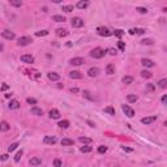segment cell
<instances>
[{"mask_svg":"<svg viewBox=\"0 0 167 167\" xmlns=\"http://www.w3.org/2000/svg\"><path fill=\"white\" fill-rule=\"evenodd\" d=\"M105 55H106V51H105L103 48H101V47H97V48H94V50L90 52V56L94 57V59H102Z\"/></svg>","mask_w":167,"mask_h":167,"instance_id":"1","label":"cell"},{"mask_svg":"<svg viewBox=\"0 0 167 167\" xmlns=\"http://www.w3.org/2000/svg\"><path fill=\"white\" fill-rule=\"evenodd\" d=\"M71 25H72V27H82L84 26V20L80 18V17H73L71 20Z\"/></svg>","mask_w":167,"mask_h":167,"instance_id":"2","label":"cell"},{"mask_svg":"<svg viewBox=\"0 0 167 167\" xmlns=\"http://www.w3.org/2000/svg\"><path fill=\"white\" fill-rule=\"evenodd\" d=\"M97 33H98V35H101V37H110V35L112 34L107 27H103V26H99V27L97 29Z\"/></svg>","mask_w":167,"mask_h":167,"instance_id":"3","label":"cell"},{"mask_svg":"<svg viewBox=\"0 0 167 167\" xmlns=\"http://www.w3.org/2000/svg\"><path fill=\"white\" fill-rule=\"evenodd\" d=\"M31 42H33V41H31L30 37H20L18 41H17V44H18V46H27V44H30Z\"/></svg>","mask_w":167,"mask_h":167,"instance_id":"4","label":"cell"},{"mask_svg":"<svg viewBox=\"0 0 167 167\" xmlns=\"http://www.w3.org/2000/svg\"><path fill=\"white\" fill-rule=\"evenodd\" d=\"M122 108H123L124 114H125L128 118H133V116H135V110H133L132 107H129L128 105H123V106H122Z\"/></svg>","mask_w":167,"mask_h":167,"instance_id":"5","label":"cell"},{"mask_svg":"<svg viewBox=\"0 0 167 167\" xmlns=\"http://www.w3.org/2000/svg\"><path fill=\"white\" fill-rule=\"evenodd\" d=\"M1 37L3 38H5V39H9V41H12V39H14V33L13 31H9V30H4V31H1Z\"/></svg>","mask_w":167,"mask_h":167,"instance_id":"6","label":"cell"},{"mask_svg":"<svg viewBox=\"0 0 167 167\" xmlns=\"http://www.w3.org/2000/svg\"><path fill=\"white\" fill-rule=\"evenodd\" d=\"M156 120H157V116H146V118H142V119H141V123L149 125V124L154 123Z\"/></svg>","mask_w":167,"mask_h":167,"instance_id":"7","label":"cell"},{"mask_svg":"<svg viewBox=\"0 0 167 167\" xmlns=\"http://www.w3.org/2000/svg\"><path fill=\"white\" fill-rule=\"evenodd\" d=\"M56 141H57V139H56L55 136H46V137L43 139V142H44V144H50V145L56 144Z\"/></svg>","mask_w":167,"mask_h":167,"instance_id":"8","label":"cell"},{"mask_svg":"<svg viewBox=\"0 0 167 167\" xmlns=\"http://www.w3.org/2000/svg\"><path fill=\"white\" fill-rule=\"evenodd\" d=\"M21 61H24V63H27V64H31V63H34V57H33L31 55H27V54H25V55H22V56H21Z\"/></svg>","mask_w":167,"mask_h":167,"instance_id":"9","label":"cell"},{"mask_svg":"<svg viewBox=\"0 0 167 167\" xmlns=\"http://www.w3.org/2000/svg\"><path fill=\"white\" fill-rule=\"evenodd\" d=\"M72 65H82L84 63H85V60L82 59V57H73V59H71V61H69Z\"/></svg>","mask_w":167,"mask_h":167,"instance_id":"10","label":"cell"},{"mask_svg":"<svg viewBox=\"0 0 167 167\" xmlns=\"http://www.w3.org/2000/svg\"><path fill=\"white\" fill-rule=\"evenodd\" d=\"M141 64H142L144 67H146V68H152V67H154V61L150 60V59H142V60H141Z\"/></svg>","mask_w":167,"mask_h":167,"instance_id":"11","label":"cell"},{"mask_svg":"<svg viewBox=\"0 0 167 167\" xmlns=\"http://www.w3.org/2000/svg\"><path fill=\"white\" fill-rule=\"evenodd\" d=\"M88 74H89L90 77H97V76L99 74V69H98L97 67H94V68H90V69L88 71Z\"/></svg>","mask_w":167,"mask_h":167,"instance_id":"12","label":"cell"},{"mask_svg":"<svg viewBox=\"0 0 167 167\" xmlns=\"http://www.w3.org/2000/svg\"><path fill=\"white\" fill-rule=\"evenodd\" d=\"M69 77L74 78V80H80V78H82V74L78 71H72V72H69Z\"/></svg>","mask_w":167,"mask_h":167,"instance_id":"13","label":"cell"},{"mask_svg":"<svg viewBox=\"0 0 167 167\" xmlns=\"http://www.w3.org/2000/svg\"><path fill=\"white\" fill-rule=\"evenodd\" d=\"M47 77H48V80H51V81H57V80H60V74H57V73H55V72L47 73Z\"/></svg>","mask_w":167,"mask_h":167,"instance_id":"14","label":"cell"},{"mask_svg":"<svg viewBox=\"0 0 167 167\" xmlns=\"http://www.w3.org/2000/svg\"><path fill=\"white\" fill-rule=\"evenodd\" d=\"M8 107H9L10 110H17V108H20V102H18V101H16V99H13V101H10V102H9Z\"/></svg>","mask_w":167,"mask_h":167,"instance_id":"15","label":"cell"},{"mask_svg":"<svg viewBox=\"0 0 167 167\" xmlns=\"http://www.w3.org/2000/svg\"><path fill=\"white\" fill-rule=\"evenodd\" d=\"M50 118H51V119H59V118H60V112H59V110L52 108V110L50 111Z\"/></svg>","mask_w":167,"mask_h":167,"instance_id":"16","label":"cell"},{"mask_svg":"<svg viewBox=\"0 0 167 167\" xmlns=\"http://www.w3.org/2000/svg\"><path fill=\"white\" fill-rule=\"evenodd\" d=\"M41 163H42V159L39 157H34V158L30 159V165L31 166H39Z\"/></svg>","mask_w":167,"mask_h":167,"instance_id":"17","label":"cell"},{"mask_svg":"<svg viewBox=\"0 0 167 167\" xmlns=\"http://www.w3.org/2000/svg\"><path fill=\"white\" fill-rule=\"evenodd\" d=\"M9 128H10V125L7 122H1L0 123V132H7V131H9Z\"/></svg>","mask_w":167,"mask_h":167,"instance_id":"18","label":"cell"},{"mask_svg":"<svg viewBox=\"0 0 167 167\" xmlns=\"http://www.w3.org/2000/svg\"><path fill=\"white\" fill-rule=\"evenodd\" d=\"M88 5H89V1H82V0H81V1H78V3L76 4V7H77L78 9H85Z\"/></svg>","mask_w":167,"mask_h":167,"instance_id":"19","label":"cell"},{"mask_svg":"<svg viewBox=\"0 0 167 167\" xmlns=\"http://www.w3.org/2000/svg\"><path fill=\"white\" fill-rule=\"evenodd\" d=\"M31 114L33 115H37V116H42L43 115V111L41 108H38V107H33L31 108Z\"/></svg>","mask_w":167,"mask_h":167,"instance_id":"20","label":"cell"},{"mask_svg":"<svg viewBox=\"0 0 167 167\" xmlns=\"http://www.w3.org/2000/svg\"><path fill=\"white\" fill-rule=\"evenodd\" d=\"M73 144H74V141L71 140V139H63L61 140V145L63 146H69V145H73Z\"/></svg>","mask_w":167,"mask_h":167,"instance_id":"21","label":"cell"},{"mask_svg":"<svg viewBox=\"0 0 167 167\" xmlns=\"http://www.w3.org/2000/svg\"><path fill=\"white\" fill-rule=\"evenodd\" d=\"M56 35L57 37H67L68 35V31L65 29H57L56 30Z\"/></svg>","mask_w":167,"mask_h":167,"instance_id":"22","label":"cell"},{"mask_svg":"<svg viewBox=\"0 0 167 167\" xmlns=\"http://www.w3.org/2000/svg\"><path fill=\"white\" fill-rule=\"evenodd\" d=\"M106 72H107V74H114L115 73V65L114 64H108L107 68H106Z\"/></svg>","mask_w":167,"mask_h":167,"instance_id":"23","label":"cell"},{"mask_svg":"<svg viewBox=\"0 0 167 167\" xmlns=\"http://www.w3.org/2000/svg\"><path fill=\"white\" fill-rule=\"evenodd\" d=\"M52 20L56 21V22H64V21H65V17H64V16H60V14H56V16L52 17Z\"/></svg>","mask_w":167,"mask_h":167,"instance_id":"24","label":"cell"},{"mask_svg":"<svg viewBox=\"0 0 167 167\" xmlns=\"http://www.w3.org/2000/svg\"><path fill=\"white\" fill-rule=\"evenodd\" d=\"M144 33H145L144 29H131L129 30V34H132V35L133 34H144Z\"/></svg>","mask_w":167,"mask_h":167,"instance_id":"25","label":"cell"},{"mask_svg":"<svg viewBox=\"0 0 167 167\" xmlns=\"http://www.w3.org/2000/svg\"><path fill=\"white\" fill-rule=\"evenodd\" d=\"M132 82H133V77H131V76H125V77H123V84L129 85V84H132Z\"/></svg>","mask_w":167,"mask_h":167,"instance_id":"26","label":"cell"},{"mask_svg":"<svg viewBox=\"0 0 167 167\" xmlns=\"http://www.w3.org/2000/svg\"><path fill=\"white\" fill-rule=\"evenodd\" d=\"M60 128H68L69 127V122L68 120H61V122H59V124H57Z\"/></svg>","mask_w":167,"mask_h":167,"instance_id":"27","label":"cell"},{"mask_svg":"<svg viewBox=\"0 0 167 167\" xmlns=\"http://www.w3.org/2000/svg\"><path fill=\"white\" fill-rule=\"evenodd\" d=\"M78 141L80 142H82V144H91V139H89V137H80L78 139Z\"/></svg>","mask_w":167,"mask_h":167,"instance_id":"28","label":"cell"},{"mask_svg":"<svg viewBox=\"0 0 167 167\" xmlns=\"http://www.w3.org/2000/svg\"><path fill=\"white\" fill-rule=\"evenodd\" d=\"M81 153H90L91 150H93V148L91 146H88V145H85V146H81Z\"/></svg>","mask_w":167,"mask_h":167,"instance_id":"29","label":"cell"},{"mask_svg":"<svg viewBox=\"0 0 167 167\" xmlns=\"http://www.w3.org/2000/svg\"><path fill=\"white\" fill-rule=\"evenodd\" d=\"M9 4L13 5V7H21V5H22V1H21V0H10Z\"/></svg>","mask_w":167,"mask_h":167,"instance_id":"30","label":"cell"},{"mask_svg":"<svg viewBox=\"0 0 167 167\" xmlns=\"http://www.w3.org/2000/svg\"><path fill=\"white\" fill-rule=\"evenodd\" d=\"M141 76H142L144 78H150L153 74H152L149 71H146V69H145V71H142V72H141Z\"/></svg>","mask_w":167,"mask_h":167,"instance_id":"31","label":"cell"},{"mask_svg":"<svg viewBox=\"0 0 167 167\" xmlns=\"http://www.w3.org/2000/svg\"><path fill=\"white\" fill-rule=\"evenodd\" d=\"M82 94H84V97H85L86 99H89V101H93V99H94V98L90 95V91H89V90H84Z\"/></svg>","mask_w":167,"mask_h":167,"instance_id":"32","label":"cell"},{"mask_svg":"<svg viewBox=\"0 0 167 167\" xmlns=\"http://www.w3.org/2000/svg\"><path fill=\"white\" fill-rule=\"evenodd\" d=\"M21 157H22V150H18V152L16 153V156H14V162H16V163H17V162H20Z\"/></svg>","mask_w":167,"mask_h":167,"instance_id":"33","label":"cell"},{"mask_svg":"<svg viewBox=\"0 0 167 167\" xmlns=\"http://www.w3.org/2000/svg\"><path fill=\"white\" fill-rule=\"evenodd\" d=\"M127 99H128V102H131V103H133V102H136V101H137V95H133V94H129V95L127 97Z\"/></svg>","mask_w":167,"mask_h":167,"instance_id":"34","label":"cell"},{"mask_svg":"<svg viewBox=\"0 0 167 167\" xmlns=\"http://www.w3.org/2000/svg\"><path fill=\"white\" fill-rule=\"evenodd\" d=\"M105 112H107V114H110V115H115V110H114V107H111V106L106 107V108H105Z\"/></svg>","mask_w":167,"mask_h":167,"instance_id":"35","label":"cell"},{"mask_svg":"<svg viewBox=\"0 0 167 167\" xmlns=\"http://www.w3.org/2000/svg\"><path fill=\"white\" fill-rule=\"evenodd\" d=\"M17 148H18V144H17V142H14V144H10V146L8 148V152H9V153H12V152H14Z\"/></svg>","mask_w":167,"mask_h":167,"instance_id":"36","label":"cell"},{"mask_svg":"<svg viewBox=\"0 0 167 167\" xmlns=\"http://www.w3.org/2000/svg\"><path fill=\"white\" fill-rule=\"evenodd\" d=\"M158 85H159L162 89H166V88H167V80H166V78H162V80L158 82Z\"/></svg>","mask_w":167,"mask_h":167,"instance_id":"37","label":"cell"},{"mask_svg":"<svg viewBox=\"0 0 167 167\" xmlns=\"http://www.w3.org/2000/svg\"><path fill=\"white\" fill-rule=\"evenodd\" d=\"M63 10L67 12V13H69V12L73 10V5H63Z\"/></svg>","mask_w":167,"mask_h":167,"instance_id":"38","label":"cell"},{"mask_svg":"<svg viewBox=\"0 0 167 167\" xmlns=\"http://www.w3.org/2000/svg\"><path fill=\"white\" fill-rule=\"evenodd\" d=\"M47 34H48L47 30H41V31H37V33H35L37 37H44V35H47Z\"/></svg>","mask_w":167,"mask_h":167,"instance_id":"39","label":"cell"},{"mask_svg":"<svg viewBox=\"0 0 167 167\" xmlns=\"http://www.w3.org/2000/svg\"><path fill=\"white\" fill-rule=\"evenodd\" d=\"M114 34H115L118 38H120V37H123V35H124V31H123V30H120V29H118V30H115V31H114Z\"/></svg>","mask_w":167,"mask_h":167,"instance_id":"40","label":"cell"},{"mask_svg":"<svg viewBox=\"0 0 167 167\" xmlns=\"http://www.w3.org/2000/svg\"><path fill=\"white\" fill-rule=\"evenodd\" d=\"M61 165H63V163H61V161H60L59 158H56V159L54 161V167H61Z\"/></svg>","mask_w":167,"mask_h":167,"instance_id":"41","label":"cell"},{"mask_svg":"<svg viewBox=\"0 0 167 167\" xmlns=\"http://www.w3.org/2000/svg\"><path fill=\"white\" fill-rule=\"evenodd\" d=\"M136 10H139L140 13H144V14H145V13H148V9H146V8H142V7H137V8H136Z\"/></svg>","mask_w":167,"mask_h":167,"instance_id":"42","label":"cell"},{"mask_svg":"<svg viewBox=\"0 0 167 167\" xmlns=\"http://www.w3.org/2000/svg\"><path fill=\"white\" fill-rule=\"evenodd\" d=\"M141 43H142V44H153V39H149V38H148V39H142Z\"/></svg>","mask_w":167,"mask_h":167,"instance_id":"43","label":"cell"},{"mask_svg":"<svg viewBox=\"0 0 167 167\" xmlns=\"http://www.w3.org/2000/svg\"><path fill=\"white\" fill-rule=\"evenodd\" d=\"M118 47H119L122 51H124V48H125V43L122 42V41H119V42H118Z\"/></svg>","mask_w":167,"mask_h":167,"instance_id":"44","label":"cell"},{"mask_svg":"<svg viewBox=\"0 0 167 167\" xmlns=\"http://www.w3.org/2000/svg\"><path fill=\"white\" fill-rule=\"evenodd\" d=\"M106 152H107V148H106V146H103V145H102V146H99V148H98V153L103 154V153H106Z\"/></svg>","mask_w":167,"mask_h":167,"instance_id":"45","label":"cell"},{"mask_svg":"<svg viewBox=\"0 0 167 167\" xmlns=\"http://www.w3.org/2000/svg\"><path fill=\"white\" fill-rule=\"evenodd\" d=\"M26 102H27L29 105H35V103H37V99H34V98H27Z\"/></svg>","mask_w":167,"mask_h":167,"instance_id":"46","label":"cell"},{"mask_svg":"<svg viewBox=\"0 0 167 167\" xmlns=\"http://www.w3.org/2000/svg\"><path fill=\"white\" fill-rule=\"evenodd\" d=\"M8 159V154H3V156H0V161H7Z\"/></svg>","mask_w":167,"mask_h":167,"instance_id":"47","label":"cell"},{"mask_svg":"<svg viewBox=\"0 0 167 167\" xmlns=\"http://www.w3.org/2000/svg\"><path fill=\"white\" fill-rule=\"evenodd\" d=\"M107 52H108L110 55H116V50H114V48H110Z\"/></svg>","mask_w":167,"mask_h":167,"instance_id":"48","label":"cell"},{"mask_svg":"<svg viewBox=\"0 0 167 167\" xmlns=\"http://www.w3.org/2000/svg\"><path fill=\"white\" fill-rule=\"evenodd\" d=\"M162 103H163V105L167 103V95H163V97H162Z\"/></svg>","mask_w":167,"mask_h":167,"instance_id":"49","label":"cell"},{"mask_svg":"<svg viewBox=\"0 0 167 167\" xmlns=\"http://www.w3.org/2000/svg\"><path fill=\"white\" fill-rule=\"evenodd\" d=\"M71 93H78V89L77 88H72L71 89Z\"/></svg>","mask_w":167,"mask_h":167,"instance_id":"50","label":"cell"},{"mask_svg":"<svg viewBox=\"0 0 167 167\" xmlns=\"http://www.w3.org/2000/svg\"><path fill=\"white\" fill-rule=\"evenodd\" d=\"M8 88H9V86H8V85H7V84H4V85H3V86H1V90H7V89H8Z\"/></svg>","mask_w":167,"mask_h":167,"instance_id":"51","label":"cell"},{"mask_svg":"<svg viewBox=\"0 0 167 167\" xmlns=\"http://www.w3.org/2000/svg\"><path fill=\"white\" fill-rule=\"evenodd\" d=\"M86 123H88V124H89V125H90V127H94V128H95V124H94V123H93V122H89V120H88V122H86Z\"/></svg>","mask_w":167,"mask_h":167,"instance_id":"52","label":"cell"},{"mask_svg":"<svg viewBox=\"0 0 167 167\" xmlns=\"http://www.w3.org/2000/svg\"><path fill=\"white\" fill-rule=\"evenodd\" d=\"M148 89H149V90H152V91H153V90H154V86H153V85H150V84H149V85H148Z\"/></svg>","mask_w":167,"mask_h":167,"instance_id":"53","label":"cell"},{"mask_svg":"<svg viewBox=\"0 0 167 167\" xmlns=\"http://www.w3.org/2000/svg\"><path fill=\"white\" fill-rule=\"evenodd\" d=\"M123 150H125V152H132V149H129V148H125V146H123Z\"/></svg>","mask_w":167,"mask_h":167,"instance_id":"54","label":"cell"},{"mask_svg":"<svg viewBox=\"0 0 167 167\" xmlns=\"http://www.w3.org/2000/svg\"><path fill=\"white\" fill-rule=\"evenodd\" d=\"M3 50H4V46H3V44L0 43V51H3Z\"/></svg>","mask_w":167,"mask_h":167,"instance_id":"55","label":"cell"}]
</instances>
